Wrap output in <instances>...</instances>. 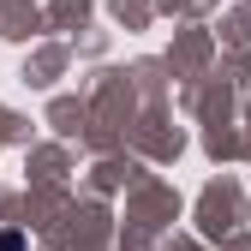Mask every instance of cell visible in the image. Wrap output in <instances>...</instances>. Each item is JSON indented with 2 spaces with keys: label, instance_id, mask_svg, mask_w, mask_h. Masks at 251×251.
Here are the masks:
<instances>
[{
  "label": "cell",
  "instance_id": "6da1fadb",
  "mask_svg": "<svg viewBox=\"0 0 251 251\" xmlns=\"http://www.w3.org/2000/svg\"><path fill=\"white\" fill-rule=\"evenodd\" d=\"M0 251H24V239L18 233H0Z\"/></svg>",
  "mask_w": 251,
  "mask_h": 251
}]
</instances>
